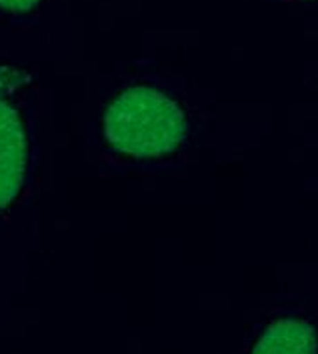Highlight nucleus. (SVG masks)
<instances>
[{
    "label": "nucleus",
    "mask_w": 318,
    "mask_h": 354,
    "mask_svg": "<svg viewBox=\"0 0 318 354\" xmlns=\"http://www.w3.org/2000/svg\"><path fill=\"white\" fill-rule=\"evenodd\" d=\"M40 0H0V8L10 10V12H28L37 8Z\"/></svg>",
    "instance_id": "obj_4"
},
{
    "label": "nucleus",
    "mask_w": 318,
    "mask_h": 354,
    "mask_svg": "<svg viewBox=\"0 0 318 354\" xmlns=\"http://www.w3.org/2000/svg\"><path fill=\"white\" fill-rule=\"evenodd\" d=\"M17 71L0 66V210L10 206L24 185L30 162V140L17 91Z\"/></svg>",
    "instance_id": "obj_2"
},
{
    "label": "nucleus",
    "mask_w": 318,
    "mask_h": 354,
    "mask_svg": "<svg viewBox=\"0 0 318 354\" xmlns=\"http://www.w3.org/2000/svg\"><path fill=\"white\" fill-rule=\"evenodd\" d=\"M104 136L114 149L136 158L165 156L187 136L183 109L150 86L120 93L104 112Z\"/></svg>",
    "instance_id": "obj_1"
},
{
    "label": "nucleus",
    "mask_w": 318,
    "mask_h": 354,
    "mask_svg": "<svg viewBox=\"0 0 318 354\" xmlns=\"http://www.w3.org/2000/svg\"><path fill=\"white\" fill-rule=\"evenodd\" d=\"M315 326L300 318H279L266 326L250 354H317Z\"/></svg>",
    "instance_id": "obj_3"
}]
</instances>
